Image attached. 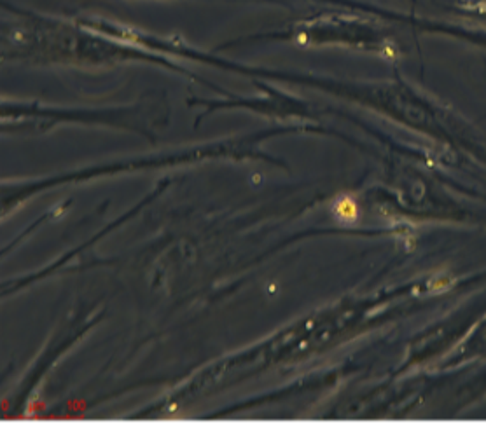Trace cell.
I'll list each match as a JSON object with an SVG mask.
<instances>
[{
  "label": "cell",
  "mask_w": 486,
  "mask_h": 424,
  "mask_svg": "<svg viewBox=\"0 0 486 424\" xmlns=\"http://www.w3.org/2000/svg\"><path fill=\"white\" fill-rule=\"evenodd\" d=\"M294 37L306 45H348L387 58L399 56V48L387 27L367 16L324 12L296 25Z\"/></svg>",
  "instance_id": "cell-1"
}]
</instances>
